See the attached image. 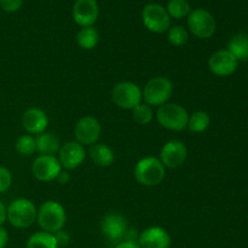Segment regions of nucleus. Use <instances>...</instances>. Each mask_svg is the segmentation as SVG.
Listing matches in <instances>:
<instances>
[{
    "label": "nucleus",
    "instance_id": "nucleus-16",
    "mask_svg": "<svg viewBox=\"0 0 248 248\" xmlns=\"http://www.w3.org/2000/svg\"><path fill=\"white\" fill-rule=\"evenodd\" d=\"M138 246L140 248H170L171 236L164 228H147L140 234Z\"/></svg>",
    "mask_w": 248,
    "mask_h": 248
},
{
    "label": "nucleus",
    "instance_id": "nucleus-22",
    "mask_svg": "<svg viewBox=\"0 0 248 248\" xmlns=\"http://www.w3.org/2000/svg\"><path fill=\"white\" fill-rule=\"evenodd\" d=\"M27 248H58L53 234L39 232L31 235L27 241Z\"/></svg>",
    "mask_w": 248,
    "mask_h": 248
},
{
    "label": "nucleus",
    "instance_id": "nucleus-31",
    "mask_svg": "<svg viewBox=\"0 0 248 248\" xmlns=\"http://www.w3.org/2000/svg\"><path fill=\"white\" fill-rule=\"evenodd\" d=\"M7 242H9V234L5 228L0 227V248L6 247Z\"/></svg>",
    "mask_w": 248,
    "mask_h": 248
},
{
    "label": "nucleus",
    "instance_id": "nucleus-6",
    "mask_svg": "<svg viewBox=\"0 0 248 248\" xmlns=\"http://www.w3.org/2000/svg\"><path fill=\"white\" fill-rule=\"evenodd\" d=\"M111 98L119 108L132 110L142 103L143 93L140 87L135 82L121 81L113 89Z\"/></svg>",
    "mask_w": 248,
    "mask_h": 248
},
{
    "label": "nucleus",
    "instance_id": "nucleus-34",
    "mask_svg": "<svg viewBox=\"0 0 248 248\" xmlns=\"http://www.w3.org/2000/svg\"><path fill=\"white\" fill-rule=\"evenodd\" d=\"M114 248H140L138 246L137 242H128V241H123L120 244L116 245Z\"/></svg>",
    "mask_w": 248,
    "mask_h": 248
},
{
    "label": "nucleus",
    "instance_id": "nucleus-14",
    "mask_svg": "<svg viewBox=\"0 0 248 248\" xmlns=\"http://www.w3.org/2000/svg\"><path fill=\"white\" fill-rule=\"evenodd\" d=\"M239 61L228 50H219L208 60V68L217 77H229L237 69Z\"/></svg>",
    "mask_w": 248,
    "mask_h": 248
},
{
    "label": "nucleus",
    "instance_id": "nucleus-30",
    "mask_svg": "<svg viewBox=\"0 0 248 248\" xmlns=\"http://www.w3.org/2000/svg\"><path fill=\"white\" fill-rule=\"evenodd\" d=\"M53 236H55L58 248L65 247V246H68V245H69V241H70L69 234H68L67 232H64L63 229L60 230V232H55V234H53Z\"/></svg>",
    "mask_w": 248,
    "mask_h": 248
},
{
    "label": "nucleus",
    "instance_id": "nucleus-25",
    "mask_svg": "<svg viewBox=\"0 0 248 248\" xmlns=\"http://www.w3.org/2000/svg\"><path fill=\"white\" fill-rule=\"evenodd\" d=\"M132 118L138 125H149L154 118V111L147 103H140L132 109Z\"/></svg>",
    "mask_w": 248,
    "mask_h": 248
},
{
    "label": "nucleus",
    "instance_id": "nucleus-11",
    "mask_svg": "<svg viewBox=\"0 0 248 248\" xmlns=\"http://www.w3.org/2000/svg\"><path fill=\"white\" fill-rule=\"evenodd\" d=\"M101 229L104 236L111 242L120 244L125 240L128 227L125 217L119 213H109L104 216L101 223Z\"/></svg>",
    "mask_w": 248,
    "mask_h": 248
},
{
    "label": "nucleus",
    "instance_id": "nucleus-12",
    "mask_svg": "<svg viewBox=\"0 0 248 248\" xmlns=\"http://www.w3.org/2000/svg\"><path fill=\"white\" fill-rule=\"evenodd\" d=\"M85 157H86L85 147L78 143L77 140L63 144L58 152V161L62 169L67 171L78 169L84 162Z\"/></svg>",
    "mask_w": 248,
    "mask_h": 248
},
{
    "label": "nucleus",
    "instance_id": "nucleus-1",
    "mask_svg": "<svg viewBox=\"0 0 248 248\" xmlns=\"http://www.w3.org/2000/svg\"><path fill=\"white\" fill-rule=\"evenodd\" d=\"M36 220L41 229L50 234L60 232L64 228L67 222L65 210L57 201H46L39 207Z\"/></svg>",
    "mask_w": 248,
    "mask_h": 248
},
{
    "label": "nucleus",
    "instance_id": "nucleus-8",
    "mask_svg": "<svg viewBox=\"0 0 248 248\" xmlns=\"http://www.w3.org/2000/svg\"><path fill=\"white\" fill-rule=\"evenodd\" d=\"M143 24L153 33H164L171 27V17L159 4H148L142 11Z\"/></svg>",
    "mask_w": 248,
    "mask_h": 248
},
{
    "label": "nucleus",
    "instance_id": "nucleus-24",
    "mask_svg": "<svg viewBox=\"0 0 248 248\" xmlns=\"http://www.w3.org/2000/svg\"><path fill=\"white\" fill-rule=\"evenodd\" d=\"M166 11L172 18L182 19L189 16V14L191 12V7L186 0H170Z\"/></svg>",
    "mask_w": 248,
    "mask_h": 248
},
{
    "label": "nucleus",
    "instance_id": "nucleus-23",
    "mask_svg": "<svg viewBox=\"0 0 248 248\" xmlns=\"http://www.w3.org/2000/svg\"><path fill=\"white\" fill-rule=\"evenodd\" d=\"M211 124V118L206 111L198 110L189 116L188 127L194 133H202L208 128Z\"/></svg>",
    "mask_w": 248,
    "mask_h": 248
},
{
    "label": "nucleus",
    "instance_id": "nucleus-10",
    "mask_svg": "<svg viewBox=\"0 0 248 248\" xmlns=\"http://www.w3.org/2000/svg\"><path fill=\"white\" fill-rule=\"evenodd\" d=\"M102 127L99 121L93 116H84L74 127L75 140L81 145H93L101 137Z\"/></svg>",
    "mask_w": 248,
    "mask_h": 248
},
{
    "label": "nucleus",
    "instance_id": "nucleus-9",
    "mask_svg": "<svg viewBox=\"0 0 248 248\" xmlns=\"http://www.w3.org/2000/svg\"><path fill=\"white\" fill-rule=\"evenodd\" d=\"M61 171H62V166L58 159L51 155H39L31 165V173L34 178L38 179L39 182H45V183L56 181Z\"/></svg>",
    "mask_w": 248,
    "mask_h": 248
},
{
    "label": "nucleus",
    "instance_id": "nucleus-7",
    "mask_svg": "<svg viewBox=\"0 0 248 248\" xmlns=\"http://www.w3.org/2000/svg\"><path fill=\"white\" fill-rule=\"evenodd\" d=\"M189 31L199 39H208L216 31V19L207 10L196 9L188 16Z\"/></svg>",
    "mask_w": 248,
    "mask_h": 248
},
{
    "label": "nucleus",
    "instance_id": "nucleus-2",
    "mask_svg": "<svg viewBox=\"0 0 248 248\" xmlns=\"http://www.w3.org/2000/svg\"><path fill=\"white\" fill-rule=\"evenodd\" d=\"M165 173V166L157 157H143L135 167L136 181L144 186H159L164 181Z\"/></svg>",
    "mask_w": 248,
    "mask_h": 248
},
{
    "label": "nucleus",
    "instance_id": "nucleus-15",
    "mask_svg": "<svg viewBox=\"0 0 248 248\" xmlns=\"http://www.w3.org/2000/svg\"><path fill=\"white\" fill-rule=\"evenodd\" d=\"M98 14L96 0H77L73 6V18L81 28L93 26L98 18Z\"/></svg>",
    "mask_w": 248,
    "mask_h": 248
},
{
    "label": "nucleus",
    "instance_id": "nucleus-20",
    "mask_svg": "<svg viewBox=\"0 0 248 248\" xmlns=\"http://www.w3.org/2000/svg\"><path fill=\"white\" fill-rule=\"evenodd\" d=\"M228 51L237 61L248 60V34L239 33L230 39L228 44Z\"/></svg>",
    "mask_w": 248,
    "mask_h": 248
},
{
    "label": "nucleus",
    "instance_id": "nucleus-28",
    "mask_svg": "<svg viewBox=\"0 0 248 248\" xmlns=\"http://www.w3.org/2000/svg\"><path fill=\"white\" fill-rule=\"evenodd\" d=\"M12 176L11 172L4 166H0V194L5 193L11 186Z\"/></svg>",
    "mask_w": 248,
    "mask_h": 248
},
{
    "label": "nucleus",
    "instance_id": "nucleus-5",
    "mask_svg": "<svg viewBox=\"0 0 248 248\" xmlns=\"http://www.w3.org/2000/svg\"><path fill=\"white\" fill-rule=\"evenodd\" d=\"M173 92V84L166 77H156L150 79L143 89V99L148 106L161 107L167 103Z\"/></svg>",
    "mask_w": 248,
    "mask_h": 248
},
{
    "label": "nucleus",
    "instance_id": "nucleus-18",
    "mask_svg": "<svg viewBox=\"0 0 248 248\" xmlns=\"http://www.w3.org/2000/svg\"><path fill=\"white\" fill-rule=\"evenodd\" d=\"M36 150L41 155H51L55 156L61 149V140L56 135L51 132H43L36 136Z\"/></svg>",
    "mask_w": 248,
    "mask_h": 248
},
{
    "label": "nucleus",
    "instance_id": "nucleus-29",
    "mask_svg": "<svg viewBox=\"0 0 248 248\" xmlns=\"http://www.w3.org/2000/svg\"><path fill=\"white\" fill-rule=\"evenodd\" d=\"M23 4V0H0V7L5 12H16Z\"/></svg>",
    "mask_w": 248,
    "mask_h": 248
},
{
    "label": "nucleus",
    "instance_id": "nucleus-4",
    "mask_svg": "<svg viewBox=\"0 0 248 248\" xmlns=\"http://www.w3.org/2000/svg\"><path fill=\"white\" fill-rule=\"evenodd\" d=\"M35 205L28 199H16L7 207V220L10 224L18 229L29 228L36 220Z\"/></svg>",
    "mask_w": 248,
    "mask_h": 248
},
{
    "label": "nucleus",
    "instance_id": "nucleus-33",
    "mask_svg": "<svg viewBox=\"0 0 248 248\" xmlns=\"http://www.w3.org/2000/svg\"><path fill=\"white\" fill-rule=\"evenodd\" d=\"M57 181L60 182L61 184H67V183H69V181H70V174L68 173V172H65V171H61V173L58 174V177H57Z\"/></svg>",
    "mask_w": 248,
    "mask_h": 248
},
{
    "label": "nucleus",
    "instance_id": "nucleus-3",
    "mask_svg": "<svg viewBox=\"0 0 248 248\" xmlns=\"http://www.w3.org/2000/svg\"><path fill=\"white\" fill-rule=\"evenodd\" d=\"M156 120L164 128L174 132H181L188 127L189 114L179 104L167 102L157 109Z\"/></svg>",
    "mask_w": 248,
    "mask_h": 248
},
{
    "label": "nucleus",
    "instance_id": "nucleus-26",
    "mask_svg": "<svg viewBox=\"0 0 248 248\" xmlns=\"http://www.w3.org/2000/svg\"><path fill=\"white\" fill-rule=\"evenodd\" d=\"M189 34L186 29L182 26H172L169 28L167 40L173 46H183L188 43Z\"/></svg>",
    "mask_w": 248,
    "mask_h": 248
},
{
    "label": "nucleus",
    "instance_id": "nucleus-19",
    "mask_svg": "<svg viewBox=\"0 0 248 248\" xmlns=\"http://www.w3.org/2000/svg\"><path fill=\"white\" fill-rule=\"evenodd\" d=\"M90 157L97 166L108 167L114 162L115 155L113 149L107 144H93L90 149Z\"/></svg>",
    "mask_w": 248,
    "mask_h": 248
},
{
    "label": "nucleus",
    "instance_id": "nucleus-32",
    "mask_svg": "<svg viewBox=\"0 0 248 248\" xmlns=\"http://www.w3.org/2000/svg\"><path fill=\"white\" fill-rule=\"evenodd\" d=\"M7 220V208L5 207L4 203L0 201V227H2L5 222Z\"/></svg>",
    "mask_w": 248,
    "mask_h": 248
},
{
    "label": "nucleus",
    "instance_id": "nucleus-21",
    "mask_svg": "<svg viewBox=\"0 0 248 248\" xmlns=\"http://www.w3.org/2000/svg\"><path fill=\"white\" fill-rule=\"evenodd\" d=\"M99 40V34L93 26L84 27L77 34V43L82 50H93Z\"/></svg>",
    "mask_w": 248,
    "mask_h": 248
},
{
    "label": "nucleus",
    "instance_id": "nucleus-13",
    "mask_svg": "<svg viewBox=\"0 0 248 248\" xmlns=\"http://www.w3.org/2000/svg\"><path fill=\"white\" fill-rule=\"evenodd\" d=\"M188 156V149L181 140H170L160 152V161L165 167L178 169L183 166Z\"/></svg>",
    "mask_w": 248,
    "mask_h": 248
},
{
    "label": "nucleus",
    "instance_id": "nucleus-17",
    "mask_svg": "<svg viewBox=\"0 0 248 248\" xmlns=\"http://www.w3.org/2000/svg\"><path fill=\"white\" fill-rule=\"evenodd\" d=\"M22 126L29 135H40L45 132L48 126V118L40 108H29L22 116Z\"/></svg>",
    "mask_w": 248,
    "mask_h": 248
},
{
    "label": "nucleus",
    "instance_id": "nucleus-27",
    "mask_svg": "<svg viewBox=\"0 0 248 248\" xmlns=\"http://www.w3.org/2000/svg\"><path fill=\"white\" fill-rule=\"evenodd\" d=\"M17 152L21 155L24 156H31V154H34L36 150V142L35 138L31 135H23L16 140V144H15Z\"/></svg>",
    "mask_w": 248,
    "mask_h": 248
}]
</instances>
